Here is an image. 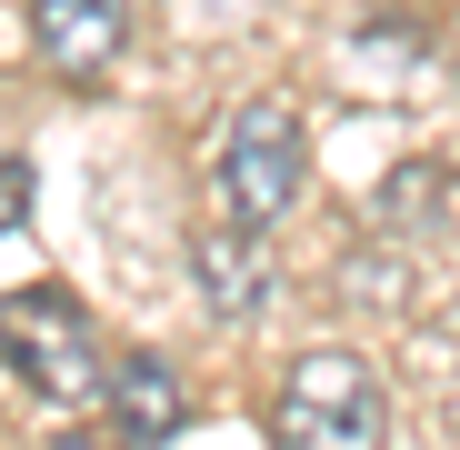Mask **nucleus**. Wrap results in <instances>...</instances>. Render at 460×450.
Returning <instances> with one entry per match:
<instances>
[{
	"instance_id": "obj_7",
	"label": "nucleus",
	"mask_w": 460,
	"mask_h": 450,
	"mask_svg": "<svg viewBox=\"0 0 460 450\" xmlns=\"http://www.w3.org/2000/svg\"><path fill=\"white\" fill-rule=\"evenodd\" d=\"M31 220V161H0V231Z\"/></svg>"
},
{
	"instance_id": "obj_2",
	"label": "nucleus",
	"mask_w": 460,
	"mask_h": 450,
	"mask_svg": "<svg viewBox=\"0 0 460 450\" xmlns=\"http://www.w3.org/2000/svg\"><path fill=\"white\" fill-rule=\"evenodd\" d=\"M0 350L21 360V381L40 401H91L111 381V360L91 340V311L70 290H11V300H0Z\"/></svg>"
},
{
	"instance_id": "obj_6",
	"label": "nucleus",
	"mask_w": 460,
	"mask_h": 450,
	"mask_svg": "<svg viewBox=\"0 0 460 450\" xmlns=\"http://www.w3.org/2000/svg\"><path fill=\"white\" fill-rule=\"evenodd\" d=\"M101 401H111V420H120L130 440H171V430L190 420V391H181V370H171L161 350H120L111 381H101Z\"/></svg>"
},
{
	"instance_id": "obj_3",
	"label": "nucleus",
	"mask_w": 460,
	"mask_h": 450,
	"mask_svg": "<svg viewBox=\"0 0 460 450\" xmlns=\"http://www.w3.org/2000/svg\"><path fill=\"white\" fill-rule=\"evenodd\" d=\"M300 120H290V101H241L230 110V130H220V210L230 220H270L300 200Z\"/></svg>"
},
{
	"instance_id": "obj_5",
	"label": "nucleus",
	"mask_w": 460,
	"mask_h": 450,
	"mask_svg": "<svg viewBox=\"0 0 460 450\" xmlns=\"http://www.w3.org/2000/svg\"><path fill=\"white\" fill-rule=\"evenodd\" d=\"M31 40H40V60L60 81H101L120 60V40H130V0H40Z\"/></svg>"
},
{
	"instance_id": "obj_1",
	"label": "nucleus",
	"mask_w": 460,
	"mask_h": 450,
	"mask_svg": "<svg viewBox=\"0 0 460 450\" xmlns=\"http://www.w3.org/2000/svg\"><path fill=\"white\" fill-rule=\"evenodd\" d=\"M270 430L280 440H311V450H370L380 430H391V391H380V370L360 350H300L290 381L270 401Z\"/></svg>"
},
{
	"instance_id": "obj_4",
	"label": "nucleus",
	"mask_w": 460,
	"mask_h": 450,
	"mask_svg": "<svg viewBox=\"0 0 460 450\" xmlns=\"http://www.w3.org/2000/svg\"><path fill=\"white\" fill-rule=\"evenodd\" d=\"M190 280H200V311L210 321H261L270 311V251H261V220H210L190 231Z\"/></svg>"
}]
</instances>
